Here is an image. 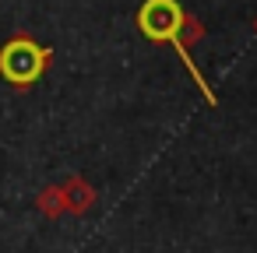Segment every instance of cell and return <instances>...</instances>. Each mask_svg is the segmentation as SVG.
Wrapping results in <instances>:
<instances>
[{"label":"cell","instance_id":"6da1fadb","mask_svg":"<svg viewBox=\"0 0 257 253\" xmlns=\"http://www.w3.org/2000/svg\"><path fill=\"white\" fill-rule=\"evenodd\" d=\"M183 25H187V11L180 8V0H145V4L138 8V29H141V36L152 39V43H169L180 53L183 67L190 71L197 92L208 99V106H218V95L211 92V85L204 81V74L197 71V64H194V57H190V50L183 43Z\"/></svg>","mask_w":257,"mask_h":253},{"label":"cell","instance_id":"7a4b0ae2","mask_svg":"<svg viewBox=\"0 0 257 253\" xmlns=\"http://www.w3.org/2000/svg\"><path fill=\"white\" fill-rule=\"evenodd\" d=\"M53 60L50 46H39L32 36H11L0 46V78L11 88H32Z\"/></svg>","mask_w":257,"mask_h":253},{"label":"cell","instance_id":"3957f363","mask_svg":"<svg viewBox=\"0 0 257 253\" xmlns=\"http://www.w3.org/2000/svg\"><path fill=\"white\" fill-rule=\"evenodd\" d=\"M60 193H64L67 214H85L95 204V186H88L81 176H67V183H60Z\"/></svg>","mask_w":257,"mask_h":253},{"label":"cell","instance_id":"277c9868","mask_svg":"<svg viewBox=\"0 0 257 253\" xmlns=\"http://www.w3.org/2000/svg\"><path fill=\"white\" fill-rule=\"evenodd\" d=\"M36 207L46 218H60L64 214V193H60V186H43L39 197H36Z\"/></svg>","mask_w":257,"mask_h":253},{"label":"cell","instance_id":"5b68a950","mask_svg":"<svg viewBox=\"0 0 257 253\" xmlns=\"http://www.w3.org/2000/svg\"><path fill=\"white\" fill-rule=\"evenodd\" d=\"M253 29H257V18H253Z\"/></svg>","mask_w":257,"mask_h":253}]
</instances>
